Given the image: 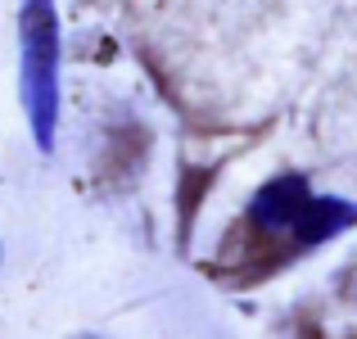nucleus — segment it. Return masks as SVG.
Masks as SVG:
<instances>
[{"mask_svg": "<svg viewBox=\"0 0 357 339\" xmlns=\"http://www.w3.org/2000/svg\"><path fill=\"white\" fill-rule=\"evenodd\" d=\"M307 199H312V190H307V181H303L298 172L271 176V181L262 186L258 195H253L249 218H253V226H262V231H289V226H294V218L303 213Z\"/></svg>", "mask_w": 357, "mask_h": 339, "instance_id": "2", "label": "nucleus"}, {"mask_svg": "<svg viewBox=\"0 0 357 339\" xmlns=\"http://www.w3.org/2000/svg\"><path fill=\"white\" fill-rule=\"evenodd\" d=\"M77 339H105V335H77Z\"/></svg>", "mask_w": 357, "mask_h": 339, "instance_id": "4", "label": "nucleus"}, {"mask_svg": "<svg viewBox=\"0 0 357 339\" xmlns=\"http://www.w3.org/2000/svg\"><path fill=\"white\" fill-rule=\"evenodd\" d=\"M18 54H23V109L41 149L54 145L59 127V14L54 0H23L18 5Z\"/></svg>", "mask_w": 357, "mask_h": 339, "instance_id": "1", "label": "nucleus"}, {"mask_svg": "<svg viewBox=\"0 0 357 339\" xmlns=\"http://www.w3.org/2000/svg\"><path fill=\"white\" fill-rule=\"evenodd\" d=\"M349 226H357V204L335 199V195H312V199L303 204V213L294 218V226H289V235H294L298 249H312V244L335 240V235L349 231Z\"/></svg>", "mask_w": 357, "mask_h": 339, "instance_id": "3", "label": "nucleus"}]
</instances>
